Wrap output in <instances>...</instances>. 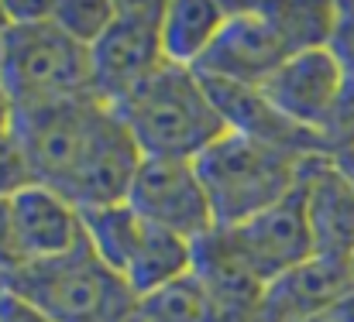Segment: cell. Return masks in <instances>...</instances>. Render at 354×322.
<instances>
[{
	"label": "cell",
	"mask_w": 354,
	"mask_h": 322,
	"mask_svg": "<svg viewBox=\"0 0 354 322\" xmlns=\"http://www.w3.org/2000/svg\"><path fill=\"white\" fill-rule=\"evenodd\" d=\"M114 110L145 158L193 161L227 134V123L203 76L172 62H165L155 76L131 90Z\"/></svg>",
	"instance_id": "1"
},
{
	"label": "cell",
	"mask_w": 354,
	"mask_h": 322,
	"mask_svg": "<svg viewBox=\"0 0 354 322\" xmlns=\"http://www.w3.org/2000/svg\"><path fill=\"white\" fill-rule=\"evenodd\" d=\"M0 288L24 299L52 322H134L138 299L83 240L48 261H24L0 274Z\"/></svg>",
	"instance_id": "2"
},
{
	"label": "cell",
	"mask_w": 354,
	"mask_h": 322,
	"mask_svg": "<svg viewBox=\"0 0 354 322\" xmlns=\"http://www.w3.org/2000/svg\"><path fill=\"white\" fill-rule=\"evenodd\" d=\"M303 154L254 141L227 130L214 141L203 154L193 158L200 182L207 189L214 223L217 226H241L251 216L272 210L299 185Z\"/></svg>",
	"instance_id": "3"
},
{
	"label": "cell",
	"mask_w": 354,
	"mask_h": 322,
	"mask_svg": "<svg viewBox=\"0 0 354 322\" xmlns=\"http://www.w3.org/2000/svg\"><path fill=\"white\" fill-rule=\"evenodd\" d=\"M0 83L14 110L93 97L90 48L48 21L10 24L0 41Z\"/></svg>",
	"instance_id": "4"
},
{
	"label": "cell",
	"mask_w": 354,
	"mask_h": 322,
	"mask_svg": "<svg viewBox=\"0 0 354 322\" xmlns=\"http://www.w3.org/2000/svg\"><path fill=\"white\" fill-rule=\"evenodd\" d=\"M114 107L83 97V100H66V103H48L35 110H17L14 113V130L31 158L35 182L55 189L59 196H73L76 179L83 175L100 130L107 127ZM73 203V199H69Z\"/></svg>",
	"instance_id": "5"
},
{
	"label": "cell",
	"mask_w": 354,
	"mask_h": 322,
	"mask_svg": "<svg viewBox=\"0 0 354 322\" xmlns=\"http://www.w3.org/2000/svg\"><path fill=\"white\" fill-rule=\"evenodd\" d=\"M162 14H165V3H155V0H141V3L127 0L114 7V21L90 45L97 100L118 107L131 90H138L148 76H155L165 66Z\"/></svg>",
	"instance_id": "6"
},
{
	"label": "cell",
	"mask_w": 354,
	"mask_h": 322,
	"mask_svg": "<svg viewBox=\"0 0 354 322\" xmlns=\"http://www.w3.org/2000/svg\"><path fill=\"white\" fill-rule=\"evenodd\" d=\"M292 55L296 48L279 28L272 3H231V14L196 72L237 86H261Z\"/></svg>",
	"instance_id": "7"
},
{
	"label": "cell",
	"mask_w": 354,
	"mask_h": 322,
	"mask_svg": "<svg viewBox=\"0 0 354 322\" xmlns=\"http://www.w3.org/2000/svg\"><path fill=\"white\" fill-rule=\"evenodd\" d=\"M127 206L151 226H162L189 243L217 230L200 172L186 158H141Z\"/></svg>",
	"instance_id": "8"
},
{
	"label": "cell",
	"mask_w": 354,
	"mask_h": 322,
	"mask_svg": "<svg viewBox=\"0 0 354 322\" xmlns=\"http://www.w3.org/2000/svg\"><path fill=\"white\" fill-rule=\"evenodd\" d=\"M224 237H227L231 250L237 254V261L265 288L275 278L289 274L292 268L306 264L317 254L313 230H310V219H306V203H303L299 185L282 203H275L272 210L251 216L241 226H227Z\"/></svg>",
	"instance_id": "9"
},
{
	"label": "cell",
	"mask_w": 354,
	"mask_h": 322,
	"mask_svg": "<svg viewBox=\"0 0 354 322\" xmlns=\"http://www.w3.org/2000/svg\"><path fill=\"white\" fill-rule=\"evenodd\" d=\"M344 83H348V76H344L341 62L324 45V48H306V52H296L292 59H286L258 90L286 120H292L296 127H303L310 134H320Z\"/></svg>",
	"instance_id": "10"
},
{
	"label": "cell",
	"mask_w": 354,
	"mask_h": 322,
	"mask_svg": "<svg viewBox=\"0 0 354 322\" xmlns=\"http://www.w3.org/2000/svg\"><path fill=\"white\" fill-rule=\"evenodd\" d=\"M10 226H14V247L21 264L62 257L86 240L83 210L38 182L10 199Z\"/></svg>",
	"instance_id": "11"
},
{
	"label": "cell",
	"mask_w": 354,
	"mask_h": 322,
	"mask_svg": "<svg viewBox=\"0 0 354 322\" xmlns=\"http://www.w3.org/2000/svg\"><path fill=\"white\" fill-rule=\"evenodd\" d=\"M348 292H354V257L313 254L265 288L258 322H299Z\"/></svg>",
	"instance_id": "12"
},
{
	"label": "cell",
	"mask_w": 354,
	"mask_h": 322,
	"mask_svg": "<svg viewBox=\"0 0 354 322\" xmlns=\"http://www.w3.org/2000/svg\"><path fill=\"white\" fill-rule=\"evenodd\" d=\"M299 192L317 254L354 257V189L327 154H310L299 168Z\"/></svg>",
	"instance_id": "13"
},
{
	"label": "cell",
	"mask_w": 354,
	"mask_h": 322,
	"mask_svg": "<svg viewBox=\"0 0 354 322\" xmlns=\"http://www.w3.org/2000/svg\"><path fill=\"white\" fill-rule=\"evenodd\" d=\"M203 83H207L214 103L221 110L227 130L254 137V141H265V144H275V148H286V151H296L303 158L327 154L317 134L296 127L292 120H286L279 110L265 100V93L258 86H237V83L207 79V76H203Z\"/></svg>",
	"instance_id": "14"
},
{
	"label": "cell",
	"mask_w": 354,
	"mask_h": 322,
	"mask_svg": "<svg viewBox=\"0 0 354 322\" xmlns=\"http://www.w3.org/2000/svg\"><path fill=\"white\" fill-rule=\"evenodd\" d=\"M231 14V3H210V0H176L165 3L162 14V48L165 62L196 69L210 45L217 41L224 21Z\"/></svg>",
	"instance_id": "15"
},
{
	"label": "cell",
	"mask_w": 354,
	"mask_h": 322,
	"mask_svg": "<svg viewBox=\"0 0 354 322\" xmlns=\"http://www.w3.org/2000/svg\"><path fill=\"white\" fill-rule=\"evenodd\" d=\"M189 271H193V243L169 233V230H162V226L145 223L141 240H138V247L131 254V264L124 271V285L141 302V299L155 295L158 288L186 278Z\"/></svg>",
	"instance_id": "16"
},
{
	"label": "cell",
	"mask_w": 354,
	"mask_h": 322,
	"mask_svg": "<svg viewBox=\"0 0 354 322\" xmlns=\"http://www.w3.org/2000/svg\"><path fill=\"white\" fill-rule=\"evenodd\" d=\"M141 230H145V219L127 203L83 210V237H86L90 250L120 278L131 264V254L141 240Z\"/></svg>",
	"instance_id": "17"
},
{
	"label": "cell",
	"mask_w": 354,
	"mask_h": 322,
	"mask_svg": "<svg viewBox=\"0 0 354 322\" xmlns=\"http://www.w3.org/2000/svg\"><path fill=\"white\" fill-rule=\"evenodd\" d=\"M134 322H231V316L221 309L210 288L189 271L186 278L141 299Z\"/></svg>",
	"instance_id": "18"
},
{
	"label": "cell",
	"mask_w": 354,
	"mask_h": 322,
	"mask_svg": "<svg viewBox=\"0 0 354 322\" xmlns=\"http://www.w3.org/2000/svg\"><path fill=\"white\" fill-rule=\"evenodd\" d=\"M114 7L107 0H52V24L90 48L114 21Z\"/></svg>",
	"instance_id": "19"
},
{
	"label": "cell",
	"mask_w": 354,
	"mask_h": 322,
	"mask_svg": "<svg viewBox=\"0 0 354 322\" xmlns=\"http://www.w3.org/2000/svg\"><path fill=\"white\" fill-rule=\"evenodd\" d=\"M35 185V168H31V158L17 137V130H3L0 134V199H14L21 196L24 189Z\"/></svg>",
	"instance_id": "20"
},
{
	"label": "cell",
	"mask_w": 354,
	"mask_h": 322,
	"mask_svg": "<svg viewBox=\"0 0 354 322\" xmlns=\"http://www.w3.org/2000/svg\"><path fill=\"white\" fill-rule=\"evenodd\" d=\"M327 48L341 62L344 76L354 79V3L351 0L348 3H334V28H330Z\"/></svg>",
	"instance_id": "21"
},
{
	"label": "cell",
	"mask_w": 354,
	"mask_h": 322,
	"mask_svg": "<svg viewBox=\"0 0 354 322\" xmlns=\"http://www.w3.org/2000/svg\"><path fill=\"white\" fill-rule=\"evenodd\" d=\"M0 322H52L45 312H38L35 305H28L24 299L10 295L0 288Z\"/></svg>",
	"instance_id": "22"
},
{
	"label": "cell",
	"mask_w": 354,
	"mask_h": 322,
	"mask_svg": "<svg viewBox=\"0 0 354 322\" xmlns=\"http://www.w3.org/2000/svg\"><path fill=\"white\" fill-rule=\"evenodd\" d=\"M17 247H14V226H10V203L0 199V274H7L10 268H17Z\"/></svg>",
	"instance_id": "23"
},
{
	"label": "cell",
	"mask_w": 354,
	"mask_h": 322,
	"mask_svg": "<svg viewBox=\"0 0 354 322\" xmlns=\"http://www.w3.org/2000/svg\"><path fill=\"white\" fill-rule=\"evenodd\" d=\"M299 322H354V292L334 299V302H327L324 309L310 312L306 319H299Z\"/></svg>",
	"instance_id": "24"
},
{
	"label": "cell",
	"mask_w": 354,
	"mask_h": 322,
	"mask_svg": "<svg viewBox=\"0 0 354 322\" xmlns=\"http://www.w3.org/2000/svg\"><path fill=\"white\" fill-rule=\"evenodd\" d=\"M330 161H334V168L341 172V179L348 182L354 189V148H344V151H337V154H327Z\"/></svg>",
	"instance_id": "25"
},
{
	"label": "cell",
	"mask_w": 354,
	"mask_h": 322,
	"mask_svg": "<svg viewBox=\"0 0 354 322\" xmlns=\"http://www.w3.org/2000/svg\"><path fill=\"white\" fill-rule=\"evenodd\" d=\"M14 113H17V110H14V100H10V93L3 90V83H0V134L14 127Z\"/></svg>",
	"instance_id": "26"
},
{
	"label": "cell",
	"mask_w": 354,
	"mask_h": 322,
	"mask_svg": "<svg viewBox=\"0 0 354 322\" xmlns=\"http://www.w3.org/2000/svg\"><path fill=\"white\" fill-rule=\"evenodd\" d=\"M0 41H3V34H0Z\"/></svg>",
	"instance_id": "27"
}]
</instances>
